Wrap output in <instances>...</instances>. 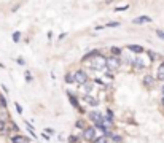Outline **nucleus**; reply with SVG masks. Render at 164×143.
<instances>
[{
  "instance_id": "obj_1",
  "label": "nucleus",
  "mask_w": 164,
  "mask_h": 143,
  "mask_svg": "<svg viewBox=\"0 0 164 143\" xmlns=\"http://www.w3.org/2000/svg\"><path fill=\"white\" fill-rule=\"evenodd\" d=\"M89 65H91V68H96V70H104V67H107V59L97 54V56H94V59H91Z\"/></svg>"
},
{
  "instance_id": "obj_2",
  "label": "nucleus",
  "mask_w": 164,
  "mask_h": 143,
  "mask_svg": "<svg viewBox=\"0 0 164 143\" xmlns=\"http://www.w3.org/2000/svg\"><path fill=\"white\" fill-rule=\"evenodd\" d=\"M83 138L86 141H94L97 138V134H96V129L94 127H86L83 130Z\"/></svg>"
},
{
  "instance_id": "obj_3",
  "label": "nucleus",
  "mask_w": 164,
  "mask_h": 143,
  "mask_svg": "<svg viewBox=\"0 0 164 143\" xmlns=\"http://www.w3.org/2000/svg\"><path fill=\"white\" fill-rule=\"evenodd\" d=\"M118 67H120V59L116 56H112L107 59V70L115 72V70H118Z\"/></svg>"
},
{
  "instance_id": "obj_4",
  "label": "nucleus",
  "mask_w": 164,
  "mask_h": 143,
  "mask_svg": "<svg viewBox=\"0 0 164 143\" xmlns=\"http://www.w3.org/2000/svg\"><path fill=\"white\" fill-rule=\"evenodd\" d=\"M74 78H75V83H78V84H81V86L88 83V75H86V72H83V70L75 72Z\"/></svg>"
},
{
  "instance_id": "obj_5",
  "label": "nucleus",
  "mask_w": 164,
  "mask_h": 143,
  "mask_svg": "<svg viewBox=\"0 0 164 143\" xmlns=\"http://www.w3.org/2000/svg\"><path fill=\"white\" fill-rule=\"evenodd\" d=\"M89 118H91V121H94L96 124H99V123H102V121H104V116H102L101 113H97V111L89 113Z\"/></svg>"
},
{
  "instance_id": "obj_6",
  "label": "nucleus",
  "mask_w": 164,
  "mask_h": 143,
  "mask_svg": "<svg viewBox=\"0 0 164 143\" xmlns=\"http://www.w3.org/2000/svg\"><path fill=\"white\" fill-rule=\"evenodd\" d=\"M134 24H147V22H151V18L150 16H139L132 21Z\"/></svg>"
},
{
  "instance_id": "obj_7",
  "label": "nucleus",
  "mask_w": 164,
  "mask_h": 143,
  "mask_svg": "<svg viewBox=\"0 0 164 143\" xmlns=\"http://www.w3.org/2000/svg\"><path fill=\"white\" fill-rule=\"evenodd\" d=\"M11 141H13V143H29L27 138H24L22 135H13V137H11Z\"/></svg>"
},
{
  "instance_id": "obj_8",
  "label": "nucleus",
  "mask_w": 164,
  "mask_h": 143,
  "mask_svg": "<svg viewBox=\"0 0 164 143\" xmlns=\"http://www.w3.org/2000/svg\"><path fill=\"white\" fill-rule=\"evenodd\" d=\"M158 80L164 81V62H161L158 67Z\"/></svg>"
},
{
  "instance_id": "obj_9",
  "label": "nucleus",
  "mask_w": 164,
  "mask_h": 143,
  "mask_svg": "<svg viewBox=\"0 0 164 143\" xmlns=\"http://www.w3.org/2000/svg\"><path fill=\"white\" fill-rule=\"evenodd\" d=\"M128 48H129L132 53H137V54H139V53H144V48H142V46H139V45H129Z\"/></svg>"
},
{
  "instance_id": "obj_10",
  "label": "nucleus",
  "mask_w": 164,
  "mask_h": 143,
  "mask_svg": "<svg viewBox=\"0 0 164 143\" xmlns=\"http://www.w3.org/2000/svg\"><path fill=\"white\" fill-rule=\"evenodd\" d=\"M68 97H70V102H72V105H74L75 108H78L80 111H83V110H81V107L78 105V102H77V99H75V95H74V94H70V92H68Z\"/></svg>"
},
{
  "instance_id": "obj_11",
  "label": "nucleus",
  "mask_w": 164,
  "mask_h": 143,
  "mask_svg": "<svg viewBox=\"0 0 164 143\" xmlns=\"http://www.w3.org/2000/svg\"><path fill=\"white\" fill-rule=\"evenodd\" d=\"M153 83H155V80H153V77H150V75H147V77L144 78V84H145V86H148V87H150V86H153Z\"/></svg>"
},
{
  "instance_id": "obj_12",
  "label": "nucleus",
  "mask_w": 164,
  "mask_h": 143,
  "mask_svg": "<svg viewBox=\"0 0 164 143\" xmlns=\"http://www.w3.org/2000/svg\"><path fill=\"white\" fill-rule=\"evenodd\" d=\"M94 143H107V137H105V135H99V137L94 140Z\"/></svg>"
},
{
  "instance_id": "obj_13",
  "label": "nucleus",
  "mask_w": 164,
  "mask_h": 143,
  "mask_svg": "<svg viewBox=\"0 0 164 143\" xmlns=\"http://www.w3.org/2000/svg\"><path fill=\"white\" fill-rule=\"evenodd\" d=\"M65 81H67V83H70V84H72V83H75V78H74V75H72V73H67V75H65Z\"/></svg>"
},
{
  "instance_id": "obj_14",
  "label": "nucleus",
  "mask_w": 164,
  "mask_h": 143,
  "mask_svg": "<svg viewBox=\"0 0 164 143\" xmlns=\"http://www.w3.org/2000/svg\"><path fill=\"white\" fill-rule=\"evenodd\" d=\"M86 100H88V103H89V105H92V107L99 105V100H96V99H89V97H86Z\"/></svg>"
},
{
  "instance_id": "obj_15",
  "label": "nucleus",
  "mask_w": 164,
  "mask_h": 143,
  "mask_svg": "<svg viewBox=\"0 0 164 143\" xmlns=\"http://www.w3.org/2000/svg\"><path fill=\"white\" fill-rule=\"evenodd\" d=\"M129 8V5H124V7H116L115 8V11H126Z\"/></svg>"
},
{
  "instance_id": "obj_16",
  "label": "nucleus",
  "mask_w": 164,
  "mask_h": 143,
  "mask_svg": "<svg viewBox=\"0 0 164 143\" xmlns=\"http://www.w3.org/2000/svg\"><path fill=\"white\" fill-rule=\"evenodd\" d=\"M0 105H2L3 108H7V102H5V97H3V95H0Z\"/></svg>"
},
{
  "instance_id": "obj_17",
  "label": "nucleus",
  "mask_w": 164,
  "mask_h": 143,
  "mask_svg": "<svg viewBox=\"0 0 164 143\" xmlns=\"http://www.w3.org/2000/svg\"><path fill=\"white\" fill-rule=\"evenodd\" d=\"M120 26V22H108L105 27H118Z\"/></svg>"
},
{
  "instance_id": "obj_18",
  "label": "nucleus",
  "mask_w": 164,
  "mask_h": 143,
  "mask_svg": "<svg viewBox=\"0 0 164 143\" xmlns=\"http://www.w3.org/2000/svg\"><path fill=\"white\" fill-rule=\"evenodd\" d=\"M19 37H21L19 32H14V34H13V40H14V41H19Z\"/></svg>"
},
{
  "instance_id": "obj_19",
  "label": "nucleus",
  "mask_w": 164,
  "mask_h": 143,
  "mask_svg": "<svg viewBox=\"0 0 164 143\" xmlns=\"http://www.w3.org/2000/svg\"><path fill=\"white\" fill-rule=\"evenodd\" d=\"M156 35H158L161 40H164V32H162V30H156Z\"/></svg>"
},
{
  "instance_id": "obj_20",
  "label": "nucleus",
  "mask_w": 164,
  "mask_h": 143,
  "mask_svg": "<svg viewBox=\"0 0 164 143\" xmlns=\"http://www.w3.org/2000/svg\"><path fill=\"white\" fill-rule=\"evenodd\" d=\"M14 105H16V111H18V113H22V107H21L19 103H14Z\"/></svg>"
},
{
  "instance_id": "obj_21",
  "label": "nucleus",
  "mask_w": 164,
  "mask_h": 143,
  "mask_svg": "<svg viewBox=\"0 0 164 143\" xmlns=\"http://www.w3.org/2000/svg\"><path fill=\"white\" fill-rule=\"evenodd\" d=\"M112 53L118 56V54H120V50H118V48H112Z\"/></svg>"
},
{
  "instance_id": "obj_22",
  "label": "nucleus",
  "mask_w": 164,
  "mask_h": 143,
  "mask_svg": "<svg viewBox=\"0 0 164 143\" xmlns=\"http://www.w3.org/2000/svg\"><path fill=\"white\" fill-rule=\"evenodd\" d=\"M26 80H27V81H32V75L29 73V72H26Z\"/></svg>"
},
{
  "instance_id": "obj_23",
  "label": "nucleus",
  "mask_w": 164,
  "mask_h": 143,
  "mask_svg": "<svg viewBox=\"0 0 164 143\" xmlns=\"http://www.w3.org/2000/svg\"><path fill=\"white\" fill-rule=\"evenodd\" d=\"M3 130H5V123L0 121V132H3Z\"/></svg>"
},
{
  "instance_id": "obj_24",
  "label": "nucleus",
  "mask_w": 164,
  "mask_h": 143,
  "mask_svg": "<svg viewBox=\"0 0 164 143\" xmlns=\"http://www.w3.org/2000/svg\"><path fill=\"white\" fill-rule=\"evenodd\" d=\"M148 54H150V57H151V61H155V59H156V54H155L153 51H148Z\"/></svg>"
},
{
  "instance_id": "obj_25",
  "label": "nucleus",
  "mask_w": 164,
  "mask_h": 143,
  "mask_svg": "<svg viewBox=\"0 0 164 143\" xmlns=\"http://www.w3.org/2000/svg\"><path fill=\"white\" fill-rule=\"evenodd\" d=\"M161 102H162V107H164V97H162V100H161Z\"/></svg>"
},
{
  "instance_id": "obj_26",
  "label": "nucleus",
  "mask_w": 164,
  "mask_h": 143,
  "mask_svg": "<svg viewBox=\"0 0 164 143\" xmlns=\"http://www.w3.org/2000/svg\"><path fill=\"white\" fill-rule=\"evenodd\" d=\"M162 94H164V86H162Z\"/></svg>"
}]
</instances>
